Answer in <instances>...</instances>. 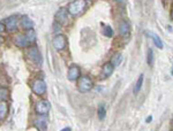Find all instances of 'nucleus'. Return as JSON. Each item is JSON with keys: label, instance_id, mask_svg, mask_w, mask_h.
I'll use <instances>...</instances> for the list:
<instances>
[{"label": "nucleus", "instance_id": "1", "mask_svg": "<svg viewBox=\"0 0 173 131\" xmlns=\"http://www.w3.org/2000/svg\"><path fill=\"white\" fill-rule=\"evenodd\" d=\"M86 7V0H75V1H73L71 4L68 5V14H71L73 16H76L83 13L84 9Z\"/></svg>", "mask_w": 173, "mask_h": 131}, {"label": "nucleus", "instance_id": "2", "mask_svg": "<svg viewBox=\"0 0 173 131\" xmlns=\"http://www.w3.org/2000/svg\"><path fill=\"white\" fill-rule=\"evenodd\" d=\"M92 86H94V83H92L90 77H88V76H81L79 78L77 87H79V90L81 91L82 93L89 92V91L92 89Z\"/></svg>", "mask_w": 173, "mask_h": 131}, {"label": "nucleus", "instance_id": "3", "mask_svg": "<svg viewBox=\"0 0 173 131\" xmlns=\"http://www.w3.org/2000/svg\"><path fill=\"white\" fill-rule=\"evenodd\" d=\"M51 108V104L47 100H39L35 105V110L37 115H46Z\"/></svg>", "mask_w": 173, "mask_h": 131}, {"label": "nucleus", "instance_id": "4", "mask_svg": "<svg viewBox=\"0 0 173 131\" xmlns=\"http://www.w3.org/2000/svg\"><path fill=\"white\" fill-rule=\"evenodd\" d=\"M28 56H29V59H30L32 62H35L36 64H38V66H41L42 64V55L37 47L30 46V47L28 49Z\"/></svg>", "mask_w": 173, "mask_h": 131}, {"label": "nucleus", "instance_id": "5", "mask_svg": "<svg viewBox=\"0 0 173 131\" xmlns=\"http://www.w3.org/2000/svg\"><path fill=\"white\" fill-rule=\"evenodd\" d=\"M54 20H56L57 24H59V26H66L68 23V11L67 9H64V8L59 9L56 13Z\"/></svg>", "mask_w": 173, "mask_h": 131}, {"label": "nucleus", "instance_id": "6", "mask_svg": "<svg viewBox=\"0 0 173 131\" xmlns=\"http://www.w3.org/2000/svg\"><path fill=\"white\" fill-rule=\"evenodd\" d=\"M53 47L57 49V51H61L64 49L67 45V40H66V37L62 36V35H57L53 37Z\"/></svg>", "mask_w": 173, "mask_h": 131}, {"label": "nucleus", "instance_id": "7", "mask_svg": "<svg viewBox=\"0 0 173 131\" xmlns=\"http://www.w3.org/2000/svg\"><path fill=\"white\" fill-rule=\"evenodd\" d=\"M32 91L37 96H42V94L45 93L46 91V84L43 79H36L34 83H32Z\"/></svg>", "mask_w": 173, "mask_h": 131}, {"label": "nucleus", "instance_id": "8", "mask_svg": "<svg viewBox=\"0 0 173 131\" xmlns=\"http://www.w3.org/2000/svg\"><path fill=\"white\" fill-rule=\"evenodd\" d=\"M5 26H6V29L8 31H15L17 29V17L15 15H12L9 17H7L6 22H5Z\"/></svg>", "mask_w": 173, "mask_h": 131}, {"label": "nucleus", "instance_id": "9", "mask_svg": "<svg viewBox=\"0 0 173 131\" xmlns=\"http://www.w3.org/2000/svg\"><path fill=\"white\" fill-rule=\"evenodd\" d=\"M80 75H81V70H80L79 67H76V66H72V67L68 69L67 77L69 81H72V82L76 81V79L80 77Z\"/></svg>", "mask_w": 173, "mask_h": 131}, {"label": "nucleus", "instance_id": "10", "mask_svg": "<svg viewBox=\"0 0 173 131\" xmlns=\"http://www.w3.org/2000/svg\"><path fill=\"white\" fill-rule=\"evenodd\" d=\"M14 43H15L16 46H19L21 49L23 47H27V46L29 45V41L27 39L26 35H22V34H17L14 37Z\"/></svg>", "mask_w": 173, "mask_h": 131}, {"label": "nucleus", "instance_id": "11", "mask_svg": "<svg viewBox=\"0 0 173 131\" xmlns=\"http://www.w3.org/2000/svg\"><path fill=\"white\" fill-rule=\"evenodd\" d=\"M129 32H131V26H129V23L127 21H121L120 24H119V35L121 37H128L129 36Z\"/></svg>", "mask_w": 173, "mask_h": 131}, {"label": "nucleus", "instance_id": "12", "mask_svg": "<svg viewBox=\"0 0 173 131\" xmlns=\"http://www.w3.org/2000/svg\"><path fill=\"white\" fill-rule=\"evenodd\" d=\"M21 26H22L23 29H26V31L30 30V29H34V22L28 16H23L22 19H21Z\"/></svg>", "mask_w": 173, "mask_h": 131}, {"label": "nucleus", "instance_id": "13", "mask_svg": "<svg viewBox=\"0 0 173 131\" xmlns=\"http://www.w3.org/2000/svg\"><path fill=\"white\" fill-rule=\"evenodd\" d=\"M44 116L45 115H39L37 119L35 120L36 127H37L41 131H45V129H46V119Z\"/></svg>", "mask_w": 173, "mask_h": 131}, {"label": "nucleus", "instance_id": "14", "mask_svg": "<svg viewBox=\"0 0 173 131\" xmlns=\"http://www.w3.org/2000/svg\"><path fill=\"white\" fill-rule=\"evenodd\" d=\"M113 70H114V67L111 64V62H110V63H105L102 68V74L105 76V77H109V76L112 75Z\"/></svg>", "mask_w": 173, "mask_h": 131}, {"label": "nucleus", "instance_id": "15", "mask_svg": "<svg viewBox=\"0 0 173 131\" xmlns=\"http://www.w3.org/2000/svg\"><path fill=\"white\" fill-rule=\"evenodd\" d=\"M8 106L6 101H0V120H4L7 115Z\"/></svg>", "mask_w": 173, "mask_h": 131}, {"label": "nucleus", "instance_id": "16", "mask_svg": "<svg viewBox=\"0 0 173 131\" xmlns=\"http://www.w3.org/2000/svg\"><path fill=\"white\" fill-rule=\"evenodd\" d=\"M143 74H141L140 75V77L137 78V81H136L135 85H134V89H133V92H134V94H137L140 92V90H141V87H142V84H143Z\"/></svg>", "mask_w": 173, "mask_h": 131}, {"label": "nucleus", "instance_id": "17", "mask_svg": "<svg viewBox=\"0 0 173 131\" xmlns=\"http://www.w3.org/2000/svg\"><path fill=\"white\" fill-rule=\"evenodd\" d=\"M121 60H122V56H121L120 53H117V54H114L112 56V59H111V64H112L113 67H117L119 64L121 63Z\"/></svg>", "mask_w": 173, "mask_h": 131}, {"label": "nucleus", "instance_id": "18", "mask_svg": "<svg viewBox=\"0 0 173 131\" xmlns=\"http://www.w3.org/2000/svg\"><path fill=\"white\" fill-rule=\"evenodd\" d=\"M26 37H27V39H28V41H29V44L34 43V41L36 40V32H35L34 29L27 30L26 31Z\"/></svg>", "mask_w": 173, "mask_h": 131}, {"label": "nucleus", "instance_id": "19", "mask_svg": "<svg viewBox=\"0 0 173 131\" xmlns=\"http://www.w3.org/2000/svg\"><path fill=\"white\" fill-rule=\"evenodd\" d=\"M151 38H152V41H154V44L156 47H158L159 49H163V41L162 39L159 38V36H157V35H151Z\"/></svg>", "mask_w": 173, "mask_h": 131}, {"label": "nucleus", "instance_id": "20", "mask_svg": "<svg viewBox=\"0 0 173 131\" xmlns=\"http://www.w3.org/2000/svg\"><path fill=\"white\" fill-rule=\"evenodd\" d=\"M106 116V108L104 105H101L98 107V119L99 120H104Z\"/></svg>", "mask_w": 173, "mask_h": 131}, {"label": "nucleus", "instance_id": "21", "mask_svg": "<svg viewBox=\"0 0 173 131\" xmlns=\"http://www.w3.org/2000/svg\"><path fill=\"white\" fill-rule=\"evenodd\" d=\"M8 98V90L5 87H0V101H6Z\"/></svg>", "mask_w": 173, "mask_h": 131}, {"label": "nucleus", "instance_id": "22", "mask_svg": "<svg viewBox=\"0 0 173 131\" xmlns=\"http://www.w3.org/2000/svg\"><path fill=\"white\" fill-rule=\"evenodd\" d=\"M103 34H104V36H105V37H112V35H113L112 28H111L110 26H105V28L103 29Z\"/></svg>", "mask_w": 173, "mask_h": 131}, {"label": "nucleus", "instance_id": "23", "mask_svg": "<svg viewBox=\"0 0 173 131\" xmlns=\"http://www.w3.org/2000/svg\"><path fill=\"white\" fill-rule=\"evenodd\" d=\"M148 64L149 66H152V63H154V52H152V49H148Z\"/></svg>", "mask_w": 173, "mask_h": 131}, {"label": "nucleus", "instance_id": "24", "mask_svg": "<svg viewBox=\"0 0 173 131\" xmlns=\"http://www.w3.org/2000/svg\"><path fill=\"white\" fill-rule=\"evenodd\" d=\"M5 29H6V26H5L4 23L0 22V34H2V32L5 31Z\"/></svg>", "mask_w": 173, "mask_h": 131}, {"label": "nucleus", "instance_id": "25", "mask_svg": "<svg viewBox=\"0 0 173 131\" xmlns=\"http://www.w3.org/2000/svg\"><path fill=\"white\" fill-rule=\"evenodd\" d=\"M61 131H72V129H71V128H64V129H62V130H61Z\"/></svg>", "mask_w": 173, "mask_h": 131}, {"label": "nucleus", "instance_id": "26", "mask_svg": "<svg viewBox=\"0 0 173 131\" xmlns=\"http://www.w3.org/2000/svg\"><path fill=\"white\" fill-rule=\"evenodd\" d=\"M151 120H152V117H151V116H149V117H148V119H147V122H148V123H150Z\"/></svg>", "mask_w": 173, "mask_h": 131}, {"label": "nucleus", "instance_id": "27", "mask_svg": "<svg viewBox=\"0 0 173 131\" xmlns=\"http://www.w3.org/2000/svg\"><path fill=\"white\" fill-rule=\"evenodd\" d=\"M171 74H172V76H173V67H172V69H171Z\"/></svg>", "mask_w": 173, "mask_h": 131}, {"label": "nucleus", "instance_id": "28", "mask_svg": "<svg viewBox=\"0 0 173 131\" xmlns=\"http://www.w3.org/2000/svg\"><path fill=\"white\" fill-rule=\"evenodd\" d=\"M172 17H173V11H172Z\"/></svg>", "mask_w": 173, "mask_h": 131}, {"label": "nucleus", "instance_id": "29", "mask_svg": "<svg viewBox=\"0 0 173 131\" xmlns=\"http://www.w3.org/2000/svg\"><path fill=\"white\" fill-rule=\"evenodd\" d=\"M172 122H173V117H172Z\"/></svg>", "mask_w": 173, "mask_h": 131}]
</instances>
